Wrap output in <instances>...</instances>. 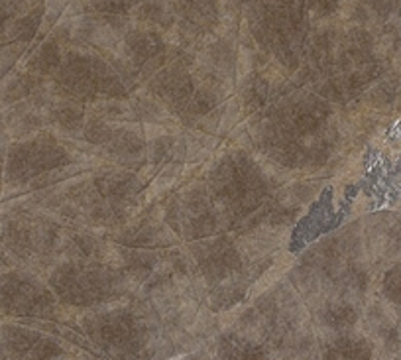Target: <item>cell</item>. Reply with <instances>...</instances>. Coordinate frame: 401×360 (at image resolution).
I'll list each match as a JSON object with an SVG mask.
<instances>
[{
  "label": "cell",
  "mask_w": 401,
  "mask_h": 360,
  "mask_svg": "<svg viewBox=\"0 0 401 360\" xmlns=\"http://www.w3.org/2000/svg\"><path fill=\"white\" fill-rule=\"evenodd\" d=\"M393 290H395V300L401 301V274L397 276V280L393 283Z\"/></svg>",
  "instance_id": "1"
}]
</instances>
